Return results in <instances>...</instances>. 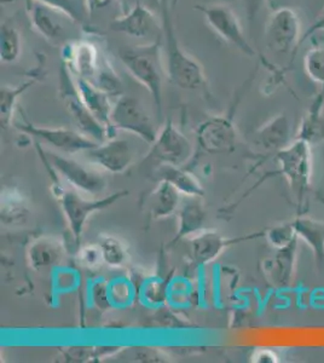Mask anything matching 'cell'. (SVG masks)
<instances>
[{"instance_id": "cell-32", "label": "cell", "mask_w": 324, "mask_h": 363, "mask_svg": "<svg viewBox=\"0 0 324 363\" xmlns=\"http://www.w3.org/2000/svg\"><path fill=\"white\" fill-rule=\"evenodd\" d=\"M267 238L269 242L276 248L286 247L288 245H291L294 240L298 239L293 223L271 228L270 230L267 233Z\"/></svg>"}, {"instance_id": "cell-31", "label": "cell", "mask_w": 324, "mask_h": 363, "mask_svg": "<svg viewBox=\"0 0 324 363\" xmlns=\"http://www.w3.org/2000/svg\"><path fill=\"white\" fill-rule=\"evenodd\" d=\"M304 67L312 82L324 85V43L313 40L311 48L305 54Z\"/></svg>"}, {"instance_id": "cell-9", "label": "cell", "mask_w": 324, "mask_h": 363, "mask_svg": "<svg viewBox=\"0 0 324 363\" xmlns=\"http://www.w3.org/2000/svg\"><path fill=\"white\" fill-rule=\"evenodd\" d=\"M111 126L140 137L147 143H154L159 131L143 102L135 96L121 95L111 108Z\"/></svg>"}, {"instance_id": "cell-17", "label": "cell", "mask_w": 324, "mask_h": 363, "mask_svg": "<svg viewBox=\"0 0 324 363\" xmlns=\"http://www.w3.org/2000/svg\"><path fill=\"white\" fill-rule=\"evenodd\" d=\"M25 4L27 16L34 32L51 45L61 48L65 45L67 30L61 20V16L65 15L37 1H27Z\"/></svg>"}, {"instance_id": "cell-19", "label": "cell", "mask_w": 324, "mask_h": 363, "mask_svg": "<svg viewBox=\"0 0 324 363\" xmlns=\"http://www.w3.org/2000/svg\"><path fill=\"white\" fill-rule=\"evenodd\" d=\"M291 121L286 114H279L269 120L257 130L253 143L264 153H279L289 145Z\"/></svg>"}, {"instance_id": "cell-22", "label": "cell", "mask_w": 324, "mask_h": 363, "mask_svg": "<svg viewBox=\"0 0 324 363\" xmlns=\"http://www.w3.org/2000/svg\"><path fill=\"white\" fill-rule=\"evenodd\" d=\"M65 256L66 251L62 241L50 236L33 240L27 250L29 265L37 272L60 264Z\"/></svg>"}, {"instance_id": "cell-28", "label": "cell", "mask_w": 324, "mask_h": 363, "mask_svg": "<svg viewBox=\"0 0 324 363\" xmlns=\"http://www.w3.org/2000/svg\"><path fill=\"white\" fill-rule=\"evenodd\" d=\"M298 238L304 240L311 247L318 262L324 260V223L311 218L301 217L293 222Z\"/></svg>"}, {"instance_id": "cell-1", "label": "cell", "mask_w": 324, "mask_h": 363, "mask_svg": "<svg viewBox=\"0 0 324 363\" xmlns=\"http://www.w3.org/2000/svg\"><path fill=\"white\" fill-rule=\"evenodd\" d=\"M62 63L74 77L85 79L111 99L123 95V83L102 45L92 37L67 42L61 48Z\"/></svg>"}, {"instance_id": "cell-30", "label": "cell", "mask_w": 324, "mask_h": 363, "mask_svg": "<svg viewBox=\"0 0 324 363\" xmlns=\"http://www.w3.org/2000/svg\"><path fill=\"white\" fill-rule=\"evenodd\" d=\"M17 1H37L40 4L46 5L49 8L54 9L58 13H63L69 21L84 25V11L79 6L78 0H0L1 5L13 4Z\"/></svg>"}, {"instance_id": "cell-14", "label": "cell", "mask_w": 324, "mask_h": 363, "mask_svg": "<svg viewBox=\"0 0 324 363\" xmlns=\"http://www.w3.org/2000/svg\"><path fill=\"white\" fill-rule=\"evenodd\" d=\"M109 29L114 33L133 39H147L162 34V27L160 29L155 13L140 0L135 1L128 13L115 17Z\"/></svg>"}, {"instance_id": "cell-18", "label": "cell", "mask_w": 324, "mask_h": 363, "mask_svg": "<svg viewBox=\"0 0 324 363\" xmlns=\"http://www.w3.org/2000/svg\"><path fill=\"white\" fill-rule=\"evenodd\" d=\"M45 56L39 55L37 65L29 70L23 83L17 85H3L0 89V125L1 128H8L13 123L15 111L21 97L26 92L39 83L45 77Z\"/></svg>"}, {"instance_id": "cell-15", "label": "cell", "mask_w": 324, "mask_h": 363, "mask_svg": "<svg viewBox=\"0 0 324 363\" xmlns=\"http://www.w3.org/2000/svg\"><path fill=\"white\" fill-rule=\"evenodd\" d=\"M265 235V233H253L241 238H226L214 229H203L189 238L190 252L194 262L199 265H207L217 259L218 257L233 245L245 242Z\"/></svg>"}, {"instance_id": "cell-29", "label": "cell", "mask_w": 324, "mask_h": 363, "mask_svg": "<svg viewBox=\"0 0 324 363\" xmlns=\"http://www.w3.org/2000/svg\"><path fill=\"white\" fill-rule=\"evenodd\" d=\"M104 264L111 268H123L130 262L128 245L123 240L113 235H102L99 241Z\"/></svg>"}, {"instance_id": "cell-6", "label": "cell", "mask_w": 324, "mask_h": 363, "mask_svg": "<svg viewBox=\"0 0 324 363\" xmlns=\"http://www.w3.org/2000/svg\"><path fill=\"white\" fill-rule=\"evenodd\" d=\"M264 38L269 51L279 56L289 57L284 68L288 73L301 48L303 32L299 13L289 6L272 10L264 29Z\"/></svg>"}, {"instance_id": "cell-35", "label": "cell", "mask_w": 324, "mask_h": 363, "mask_svg": "<svg viewBox=\"0 0 324 363\" xmlns=\"http://www.w3.org/2000/svg\"><path fill=\"white\" fill-rule=\"evenodd\" d=\"M79 258L82 264L87 268H95L102 263V253L99 250V244L87 245L79 251Z\"/></svg>"}, {"instance_id": "cell-23", "label": "cell", "mask_w": 324, "mask_h": 363, "mask_svg": "<svg viewBox=\"0 0 324 363\" xmlns=\"http://www.w3.org/2000/svg\"><path fill=\"white\" fill-rule=\"evenodd\" d=\"M30 216L28 198L16 186L4 188L1 191L0 219L6 227H21L27 223Z\"/></svg>"}, {"instance_id": "cell-36", "label": "cell", "mask_w": 324, "mask_h": 363, "mask_svg": "<svg viewBox=\"0 0 324 363\" xmlns=\"http://www.w3.org/2000/svg\"><path fill=\"white\" fill-rule=\"evenodd\" d=\"M267 1V0H242L243 8L246 11L247 21L250 23V27H253L255 25L260 10Z\"/></svg>"}, {"instance_id": "cell-39", "label": "cell", "mask_w": 324, "mask_h": 363, "mask_svg": "<svg viewBox=\"0 0 324 363\" xmlns=\"http://www.w3.org/2000/svg\"><path fill=\"white\" fill-rule=\"evenodd\" d=\"M252 362L255 363H277L279 357L274 351L269 349H259L252 356Z\"/></svg>"}, {"instance_id": "cell-13", "label": "cell", "mask_w": 324, "mask_h": 363, "mask_svg": "<svg viewBox=\"0 0 324 363\" xmlns=\"http://www.w3.org/2000/svg\"><path fill=\"white\" fill-rule=\"evenodd\" d=\"M193 154V143L189 138L172 121H167L152 143L148 157L157 161L160 165L183 167Z\"/></svg>"}, {"instance_id": "cell-5", "label": "cell", "mask_w": 324, "mask_h": 363, "mask_svg": "<svg viewBox=\"0 0 324 363\" xmlns=\"http://www.w3.org/2000/svg\"><path fill=\"white\" fill-rule=\"evenodd\" d=\"M195 10L203 15L207 25L210 26L211 28L213 29L214 33L222 38L224 42L236 48L247 57H259V63L269 72L275 69V63L269 61L250 45L240 18L229 4L226 3L199 4L195 6Z\"/></svg>"}, {"instance_id": "cell-33", "label": "cell", "mask_w": 324, "mask_h": 363, "mask_svg": "<svg viewBox=\"0 0 324 363\" xmlns=\"http://www.w3.org/2000/svg\"><path fill=\"white\" fill-rule=\"evenodd\" d=\"M142 294H143L144 301H147L149 304L160 306L161 303H164L166 294H167L166 284L162 281H152L145 285Z\"/></svg>"}, {"instance_id": "cell-26", "label": "cell", "mask_w": 324, "mask_h": 363, "mask_svg": "<svg viewBox=\"0 0 324 363\" xmlns=\"http://www.w3.org/2000/svg\"><path fill=\"white\" fill-rule=\"evenodd\" d=\"M154 178L156 181L169 182L183 196L203 198L205 189L200 181L188 171L172 165H160L156 169Z\"/></svg>"}, {"instance_id": "cell-24", "label": "cell", "mask_w": 324, "mask_h": 363, "mask_svg": "<svg viewBox=\"0 0 324 363\" xmlns=\"http://www.w3.org/2000/svg\"><path fill=\"white\" fill-rule=\"evenodd\" d=\"M183 195L169 182L157 181V186L145 200L149 216L154 219L167 218L181 206Z\"/></svg>"}, {"instance_id": "cell-3", "label": "cell", "mask_w": 324, "mask_h": 363, "mask_svg": "<svg viewBox=\"0 0 324 363\" xmlns=\"http://www.w3.org/2000/svg\"><path fill=\"white\" fill-rule=\"evenodd\" d=\"M119 58L128 74L149 91L157 109V116H161L164 72L162 34L148 44L123 46L119 50Z\"/></svg>"}, {"instance_id": "cell-20", "label": "cell", "mask_w": 324, "mask_h": 363, "mask_svg": "<svg viewBox=\"0 0 324 363\" xmlns=\"http://www.w3.org/2000/svg\"><path fill=\"white\" fill-rule=\"evenodd\" d=\"M177 213L179 225L171 244H177L183 239H189L199 231L205 229L203 225L207 219V210L201 203V198L185 196L184 200H181V206L177 211Z\"/></svg>"}, {"instance_id": "cell-12", "label": "cell", "mask_w": 324, "mask_h": 363, "mask_svg": "<svg viewBox=\"0 0 324 363\" xmlns=\"http://www.w3.org/2000/svg\"><path fill=\"white\" fill-rule=\"evenodd\" d=\"M197 145L211 155L231 154L236 149L238 130L233 114L210 116L196 128Z\"/></svg>"}, {"instance_id": "cell-10", "label": "cell", "mask_w": 324, "mask_h": 363, "mask_svg": "<svg viewBox=\"0 0 324 363\" xmlns=\"http://www.w3.org/2000/svg\"><path fill=\"white\" fill-rule=\"evenodd\" d=\"M13 125L21 133L33 137L38 142H43L61 153H85L99 145L97 142L91 140L77 130L67 128H49V126H39L33 124L29 121L27 116H23V113L20 119L13 121Z\"/></svg>"}, {"instance_id": "cell-25", "label": "cell", "mask_w": 324, "mask_h": 363, "mask_svg": "<svg viewBox=\"0 0 324 363\" xmlns=\"http://www.w3.org/2000/svg\"><path fill=\"white\" fill-rule=\"evenodd\" d=\"M298 239L294 240L286 247L279 248V252L267 263V272L269 280L279 289L291 285L294 279V265H296V247Z\"/></svg>"}, {"instance_id": "cell-2", "label": "cell", "mask_w": 324, "mask_h": 363, "mask_svg": "<svg viewBox=\"0 0 324 363\" xmlns=\"http://www.w3.org/2000/svg\"><path fill=\"white\" fill-rule=\"evenodd\" d=\"M159 8L162 25L164 74L167 75L169 83L181 90H205L207 77L203 67L181 46L167 0H161Z\"/></svg>"}, {"instance_id": "cell-27", "label": "cell", "mask_w": 324, "mask_h": 363, "mask_svg": "<svg viewBox=\"0 0 324 363\" xmlns=\"http://www.w3.org/2000/svg\"><path fill=\"white\" fill-rule=\"evenodd\" d=\"M23 52V37L16 22L11 18L1 20L0 25V61L13 65L20 61Z\"/></svg>"}, {"instance_id": "cell-4", "label": "cell", "mask_w": 324, "mask_h": 363, "mask_svg": "<svg viewBox=\"0 0 324 363\" xmlns=\"http://www.w3.org/2000/svg\"><path fill=\"white\" fill-rule=\"evenodd\" d=\"M54 193L68 223L70 233L74 238L75 245L78 247L82 242L87 219L97 211L106 210L128 195V190H119L101 199H85L79 194L78 190H75L74 188L70 186V189H67L62 186L58 179V174L55 181Z\"/></svg>"}, {"instance_id": "cell-37", "label": "cell", "mask_w": 324, "mask_h": 363, "mask_svg": "<svg viewBox=\"0 0 324 363\" xmlns=\"http://www.w3.org/2000/svg\"><path fill=\"white\" fill-rule=\"evenodd\" d=\"M115 1H118V0H82V5H84L85 11L91 16L101 10L109 8L114 4Z\"/></svg>"}, {"instance_id": "cell-38", "label": "cell", "mask_w": 324, "mask_h": 363, "mask_svg": "<svg viewBox=\"0 0 324 363\" xmlns=\"http://www.w3.org/2000/svg\"><path fill=\"white\" fill-rule=\"evenodd\" d=\"M324 33V9L320 11V15L317 16L316 21L313 22L308 30L303 34L301 38V45L304 44L306 40H308L310 38L316 35L317 33Z\"/></svg>"}, {"instance_id": "cell-41", "label": "cell", "mask_w": 324, "mask_h": 363, "mask_svg": "<svg viewBox=\"0 0 324 363\" xmlns=\"http://www.w3.org/2000/svg\"><path fill=\"white\" fill-rule=\"evenodd\" d=\"M152 1H156V3L159 4V6H160L161 0H152Z\"/></svg>"}, {"instance_id": "cell-34", "label": "cell", "mask_w": 324, "mask_h": 363, "mask_svg": "<svg viewBox=\"0 0 324 363\" xmlns=\"http://www.w3.org/2000/svg\"><path fill=\"white\" fill-rule=\"evenodd\" d=\"M132 361L135 362H167L169 356L155 347H135L132 350Z\"/></svg>"}, {"instance_id": "cell-11", "label": "cell", "mask_w": 324, "mask_h": 363, "mask_svg": "<svg viewBox=\"0 0 324 363\" xmlns=\"http://www.w3.org/2000/svg\"><path fill=\"white\" fill-rule=\"evenodd\" d=\"M38 145V143H37ZM39 148V145H38ZM39 154L46 164L78 191L85 194L97 195L103 193L107 188V178L97 169L90 166L84 165L82 162L65 157L57 153H43L39 148Z\"/></svg>"}, {"instance_id": "cell-16", "label": "cell", "mask_w": 324, "mask_h": 363, "mask_svg": "<svg viewBox=\"0 0 324 363\" xmlns=\"http://www.w3.org/2000/svg\"><path fill=\"white\" fill-rule=\"evenodd\" d=\"M85 154L92 164L113 174H123L135 160V152L130 142L116 137L99 143Z\"/></svg>"}, {"instance_id": "cell-40", "label": "cell", "mask_w": 324, "mask_h": 363, "mask_svg": "<svg viewBox=\"0 0 324 363\" xmlns=\"http://www.w3.org/2000/svg\"><path fill=\"white\" fill-rule=\"evenodd\" d=\"M267 4L269 5L271 10H275L281 6H287V5H284V0H267Z\"/></svg>"}, {"instance_id": "cell-7", "label": "cell", "mask_w": 324, "mask_h": 363, "mask_svg": "<svg viewBox=\"0 0 324 363\" xmlns=\"http://www.w3.org/2000/svg\"><path fill=\"white\" fill-rule=\"evenodd\" d=\"M58 94L78 131L97 143H103L111 138V131L96 119L86 104H84L79 95L73 74L63 63H61L58 73Z\"/></svg>"}, {"instance_id": "cell-8", "label": "cell", "mask_w": 324, "mask_h": 363, "mask_svg": "<svg viewBox=\"0 0 324 363\" xmlns=\"http://www.w3.org/2000/svg\"><path fill=\"white\" fill-rule=\"evenodd\" d=\"M281 172L287 178L293 194L301 203L311 186L312 150L311 143L296 137L293 143L276 154Z\"/></svg>"}, {"instance_id": "cell-21", "label": "cell", "mask_w": 324, "mask_h": 363, "mask_svg": "<svg viewBox=\"0 0 324 363\" xmlns=\"http://www.w3.org/2000/svg\"><path fill=\"white\" fill-rule=\"evenodd\" d=\"M75 85L79 91V95L82 97L84 104L90 109L96 119L102 123L106 128L111 131V138L114 136L115 130L111 126V113L113 108V101L111 96L106 94L104 91L95 86L94 84L87 82L85 79L74 77Z\"/></svg>"}]
</instances>
